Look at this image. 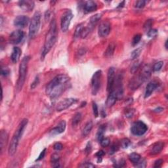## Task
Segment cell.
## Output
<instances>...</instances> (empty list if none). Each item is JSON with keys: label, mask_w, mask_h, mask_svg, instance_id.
Segmentation results:
<instances>
[{"label": "cell", "mask_w": 168, "mask_h": 168, "mask_svg": "<svg viewBox=\"0 0 168 168\" xmlns=\"http://www.w3.org/2000/svg\"><path fill=\"white\" fill-rule=\"evenodd\" d=\"M129 159L133 164H136L141 160V156L140 154H137V153L133 152L129 155Z\"/></svg>", "instance_id": "cell-27"}, {"label": "cell", "mask_w": 168, "mask_h": 168, "mask_svg": "<svg viewBox=\"0 0 168 168\" xmlns=\"http://www.w3.org/2000/svg\"><path fill=\"white\" fill-rule=\"evenodd\" d=\"M164 147V142H162V141L156 142L155 144L153 145L152 148H151V150L150 151V154L156 155V154H159V153L163 150Z\"/></svg>", "instance_id": "cell-22"}, {"label": "cell", "mask_w": 168, "mask_h": 168, "mask_svg": "<svg viewBox=\"0 0 168 168\" xmlns=\"http://www.w3.org/2000/svg\"><path fill=\"white\" fill-rule=\"evenodd\" d=\"M30 60V57L26 56L21 60V63L19 65V77L16 83V89L17 91H21L25 82L26 75H27L28 62Z\"/></svg>", "instance_id": "cell-3"}, {"label": "cell", "mask_w": 168, "mask_h": 168, "mask_svg": "<svg viewBox=\"0 0 168 168\" xmlns=\"http://www.w3.org/2000/svg\"><path fill=\"white\" fill-rule=\"evenodd\" d=\"M101 18H102V14H100V13L96 14H95V15L92 16L91 19H90L89 23L87 26H88L89 27L91 28L92 30H93L95 26L98 23V22L101 20Z\"/></svg>", "instance_id": "cell-24"}, {"label": "cell", "mask_w": 168, "mask_h": 168, "mask_svg": "<svg viewBox=\"0 0 168 168\" xmlns=\"http://www.w3.org/2000/svg\"><path fill=\"white\" fill-rule=\"evenodd\" d=\"M30 19L27 16L20 15L16 16L14 20V25L18 28H24L28 25Z\"/></svg>", "instance_id": "cell-13"}, {"label": "cell", "mask_w": 168, "mask_h": 168, "mask_svg": "<svg viewBox=\"0 0 168 168\" xmlns=\"http://www.w3.org/2000/svg\"><path fill=\"white\" fill-rule=\"evenodd\" d=\"M41 24V13L40 12H36L34 14L32 19L30 21L29 26V37L30 38H35L37 35L40 28Z\"/></svg>", "instance_id": "cell-4"}, {"label": "cell", "mask_w": 168, "mask_h": 168, "mask_svg": "<svg viewBox=\"0 0 168 168\" xmlns=\"http://www.w3.org/2000/svg\"><path fill=\"white\" fill-rule=\"evenodd\" d=\"M82 114L80 112H77L75 114L72 119V125L75 127V126L78 125L82 120Z\"/></svg>", "instance_id": "cell-29"}, {"label": "cell", "mask_w": 168, "mask_h": 168, "mask_svg": "<svg viewBox=\"0 0 168 168\" xmlns=\"http://www.w3.org/2000/svg\"><path fill=\"white\" fill-rule=\"evenodd\" d=\"M118 99V96H117V94L116 93V92L114 91H112L109 95L107 97L106 101V106L107 107H111L113 105L115 104L116 103L117 100Z\"/></svg>", "instance_id": "cell-20"}, {"label": "cell", "mask_w": 168, "mask_h": 168, "mask_svg": "<svg viewBox=\"0 0 168 168\" xmlns=\"http://www.w3.org/2000/svg\"><path fill=\"white\" fill-rule=\"evenodd\" d=\"M93 122H92L91 121H88V122L86 124V125L84 126V129L82 130V135L83 137H86V136L89 135L90 132L91 131L92 129H93Z\"/></svg>", "instance_id": "cell-25"}, {"label": "cell", "mask_w": 168, "mask_h": 168, "mask_svg": "<svg viewBox=\"0 0 168 168\" xmlns=\"http://www.w3.org/2000/svg\"><path fill=\"white\" fill-rule=\"evenodd\" d=\"M158 86V84L156 81H152L148 83V85L146 87V90L145 93V98L147 99L149 97L153 92L155 91V89L157 88Z\"/></svg>", "instance_id": "cell-18"}, {"label": "cell", "mask_w": 168, "mask_h": 168, "mask_svg": "<svg viewBox=\"0 0 168 168\" xmlns=\"http://www.w3.org/2000/svg\"><path fill=\"white\" fill-rule=\"evenodd\" d=\"M143 81L139 76V75H137L134 76L132 79L130 80L129 87L131 90H136L141 86V85L143 84Z\"/></svg>", "instance_id": "cell-15"}, {"label": "cell", "mask_w": 168, "mask_h": 168, "mask_svg": "<svg viewBox=\"0 0 168 168\" xmlns=\"http://www.w3.org/2000/svg\"><path fill=\"white\" fill-rule=\"evenodd\" d=\"M104 155V151H103V150H100V151H99V152H97V154H95V156L97 157V158H98V162H101V160H100V158L102 159V157H103Z\"/></svg>", "instance_id": "cell-47"}, {"label": "cell", "mask_w": 168, "mask_h": 168, "mask_svg": "<svg viewBox=\"0 0 168 168\" xmlns=\"http://www.w3.org/2000/svg\"><path fill=\"white\" fill-rule=\"evenodd\" d=\"M151 73H152V69H151L150 66L148 64H145L142 67L139 72V76L143 80V82H145L147 80L150 78Z\"/></svg>", "instance_id": "cell-14"}, {"label": "cell", "mask_w": 168, "mask_h": 168, "mask_svg": "<svg viewBox=\"0 0 168 168\" xmlns=\"http://www.w3.org/2000/svg\"><path fill=\"white\" fill-rule=\"evenodd\" d=\"M7 141H8V134L6 131L2 130L0 133V148L1 152H3V149L6 147Z\"/></svg>", "instance_id": "cell-21"}, {"label": "cell", "mask_w": 168, "mask_h": 168, "mask_svg": "<svg viewBox=\"0 0 168 168\" xmlns=\"http://www.w3.org/2000/svg\"><path fill=\"white\" fill-rule=\"evenodd\" d=\"M10 73L9 70L7 68H2L1 69V75H4V76H7Z\"/></svg>", "instance_id": "cell-48"}, {"label": "cell", "mask_w": 168, "mask_h": 168, "mask_svg": "<svg viewBox=\"0 0 168 168\" xmlns=\"http://www.w3.org/2000/svg\"><path fill=\"white\" fill-rule=\"evenodd\" d=\"M93 114L95 118H97L99 116V109L97 104L95 103H93Z\"/></svg>", "instance_id": "cell-42"}, {"label": "cell", "mask_w": 168, "mask_h": 168, "mask_svg": "<svg viewBox=\"0 0 168 168\" xmlns=\"http://www.w3.org/2000/svg\"><path fill=\"white\" fill-rule=\"evenodd\" d=\"M21 54H22V51L20 48L18 47H13V51H12L11 55V61L13 63L17 62L19 60V59H20Z\"/></svg>", "instance_id": "cell-23"}, {"label": "cell", "mask_w": 168, "mask_h": 168, "mask_svg": "<svg viewBox=\"0 0 168 168\" xmlns=\"http://www.w3.org/2000/svg\"><path fill=\"white\" fill-rule=\"evenodd\" d=\"M59 160H60L59 155L57 154V153L53 154L51 156V163L52 167H60Z\"/></svg>", "instance_id": "cell-26"}, {"label": "cell", "mask_w": 168, "mask_h": 168, "mask_svg": "<svg viewBox=\"0 0 168 168\" xmlns=\"http://www.w3.org/2000/svg\"><path fill=\"white\" fill-rule=\"evenodd\" d=\"M70 77L66 74H59L55 76L46 87V94L51 99L59 97L69 88Z\"/></svg>", "instance_id": "cell-1"}, {"label": "cell", "mask_w": 168, "mask_h": 168, "mask_svg": "<svg viewBox=\"0 0 168 168\" xmlns=\"http://www.w3.org/2000/svg\"><path fill=\"white\" fill-rule=\"evenodd\" d=\"M114 51H115V45L113 43H110L106 49L104 55H105L106 57H110L113 55Z\"/></svg>", "instance_id": "cell-28"}, {"label": "cell", "mask_w": 168, "mask_h": 168, "mask_svg": "<svg viewBox=\"0 0 168 168\" xmlns=\"http://www.w3.org/2000/svg\"><path fill=\"white\" fill-rule=\"evenodd\" d=\"M163 163H164V161H163L162 160H161V159L158 160H156V161L154 162V167H161Z\"/></svg>", "instance_id": "cell-49"}, {"label": "cell", "mask_w": 168, "mask_h": 168, "mask_svg": "<svg viewBox=\"0 0 168 168\" xmlns=\"http://www.w3.org/2000/svg\"><path fill=\"white\" fill-rule=\"evenodd\" d=\"M141 34H137L134 36L132 40V45L133 46H135L137 44H138L139 42L141 41Z\"/></svg>", "instance_id": "cell-38"}, {"label": "cell", "mask_w": 168, "mask_h": 168, "mask_svg": "<svg viewBox=\"0 0 168 168\" xmlns=\"http://www.w3.org/2000/svg\"><path fill=\"white\" fill-rule=\"evenodd\" d=\"M21 139V138L20 137V136H19L17 133L14 132L8 148V152L9 156H13L16 153V150H17L19 141H20Z\"/></svg>", "instance_id": "cell-11"}, {"label": "cell", "mask_w": 168, "mask_h": 168, "mask_svg": "<svg viewBox=\"0 0 168 168\" xmlns=\"http://www.w3.org/2000/svg\"><path fill=\"white\" fill-rule=\"evenodd\" d=\"M77 100L74 98L64 99L57 104V107H56V110H57V112H61L64 110L66 109L69 108L70 106H71L73 104L77 103Z\"/></svg>", "instance_id": "cell-8"}, {"label": "cell", "mask_w": 168, "mask_h": 168, "mask_svg": "<svg viewBox=\"0 0 168 168\" xmlns=\"http://www.w3.org/2000/svg\"><path fill=\"white\" fill-rule=\"evenodd\" d=\"M131 144V141H130V139H128L127 138H125V139H121V142H120V145H121V147H122L123 148H127L129 147V146Z\"/></svg>", "instance_id": "cell-35"}, {"label": "cell", "mask_w": 168, "mask_h": 168, "mask_svg": "<svg viewBox=\"0 0 168 168\" xmlns=\"http://www.w3.org/2000/svg\"><path fill=\"white\" fill-rule=\"evenodd\" d=\"M57 23H56L55 19H53L52 21H51L49 29V31L45 37L44 45H43L42 53H41V60H43L46 55L48 54V53L54 46L56 41H57Z\"/></svg>", "instance_id": "cell-2"}, {"label": "cell", "mask_w": 168, "mask_h": 168, "mask_svg": "<svg viewBox=\"0 0 168 168\" xmlns=\"http://www.w3.org/2000/svg\"><path fill=\"white\" fill-rule=\"evenodd\" d=\"M146 3H147V1H144V0H139V1H135V7L137 9H142L145 6Z\"/></svg>", "instance_id": "cell-36"}, {"label": "cell", "mask_w": 168, "mask_h": 168, "mask_svg": "<svg viewBox=\"0 0 168 168\" xmlns=\"http://www.w3.org/2000/svg\"><path fill=\"white\" fill-rule=\"evenodd\" d=\"M46 150H47V149H46V148H44V149H43L42 151H41V153H40V154L39 155L38 158L36 160V162H38V161H40V160H41L42 159H43V158H44L45 155Z\"/></svg>", "instance_id": "cell-45"}, {"label": "cell", "mask_w": 168, "mask_h": 168, "mask_svg": "<svg viewBox=\"0 0 168 168\" xmlns=\"http://www.w3.org/2000/svg\"><path fill=\"white\" fill-rule=\"evenodd\" d=\"M102 83V71L97 70L94 73L91 78V93L93 95H96L99 91Z\"/></svg>", "instance_id": "cell-5"}, {"label": "cell", "mask_w": 168, "mask_h": 168, "mask_svg": "<svg viewBox=\"0 0 168 168\" xmlns=\"http://www.w3.org/2000/svg\"><path fill=\"white\" fill-rule=\"evenodd\" d=\"M148 127L146 124L142 121H137L133 123L131 126V131L134 135L142 136L147 132Z\"/></svg>", "instance_id": "cell-6"}, {"label": "cell", "mask_w": 168, "mask_h": 168, "mask_svg": "<svg viewBox=\"0 0 168 168\" xmlns=\"http://www.w3.org/2000/svg\"><path fill=\"white\" fill-rule=\"evenodd\" d=\"M53 148H54V149L56 150L60 151L63 148V145L60 143H55L54 146H53Z\"/></svg>", "instance_id": "cell-46"}, {"label": "cell", "mask_w": 168, "mask_h": 168, "mask_svg": "<svg viewBox=\"0 0 168 168\" xmlns=\"http://www.w3.org/2000/svg\"><path fill=\"white\" fill-rule=\"evenodd\" d=\"M167 41H165V49H167Z\"/></svg>", "instance_id": "cell-54"}, {"label": "cell", "mask_w": 168, "mask_h": 168, "mask_svg": "<svg viewBox=\"0 0 168 168\" xmlns=\"http://www.w3.org/2000/svg\"><path fill=\"white\" fill-rule=\"evenodd\" d=\"M158 34V30L156 29H150L147 32V36L149 38H154L156 37Z\"/></svg>", "instance_id": "cell-37"}, {"label": "cell", "mask_w": 168, "mask_h": 168, "mask_svg": "<svg viewBox=\"0 0 168 168\" xmlns=\"http://www.w3.org/2000/svg\"><path fill=\"white\" fill-rule=\"evenodd\" d=\"M105 129H106L105 125H101V127L99 128V130L97 134V140H98L99 142L104 138V131H105Z\"/></svg>", "instance_id": "cell-31"}, {"label": "cell", "mask_w": 168, "mask_h": 168, "mask_svg": "<svg viewBox=\"0 0 168 168\" xmlns=\"http://www.w3.org/2000/svg\"><path fill=\"white\" fill-rule=\"evenodd\" d=\"M152 23H153V20H152V19H148V20H147L145 22V23L144 24V28L146 29V30H148V29H150L152 25Z\"/></svg>", "instance_id": "cell-40"}, {"label": "cell", "mask_w": 168, "mask_h": 168, "mask_svg": "<svg viewBox=\"0 0 168 168\" xmlns=\"http://www.w3.org/2000/svg\"><path fill=\"white\" fill-rule=\"evenodd\" d=\"M39 83H40V79H39V77L38 76H36V78L34 80V81L31 84V89H35L36 87L38 86V85L39 84Z\"/></svg>", "instance_id": "cell-43"}, {"label": "cell", "mask_w": 168, "mask_h": 168, "mask_svg": "<svg viewBox=\"0 0 168 168\" xmlns=\"http://www.w3.org/2000/svg\"><path fill=\"white\" fill-rule=\"evenodd\" d=\"M73 16L74 15H73L71 10H67L62 14L61 22H60V28H61V30L63 32H66L69 30L70 22H71Z\"/></svg>", "instance_id": "cell-7"}, {"label": "cell", "mask_w": 168, "mask_h": 168, "mask_svg": "<svg viewBox=\"0 0 168 168\" xmlns=\"http://www.w3.org/2000/svg\"><path fill=\"white\" fill-rule=\"evenodd\" d=\"M66 126H67V123L64 120H62L60 121L59 123L54 128L53 130L50 131V134L51 135H59V134L64 132L66 129Z\"/></svg>", "instance_id": "cell-16"}, {"label": "cell", "mask_w": 168, "mask_h": 168, "mask_svg": "<svg viewBox=\"0 0 168 168\" xmlns=\"http://www.w3.org/2000/svg\"><path fill=\"white\" fill-rule=\"evenodd\" d=\"M111 30V24L108 21H103L99 26L98 34L101 38H105L109 35Z\"/></svg>", "instance_id": "cell-10"}, {"label": "cell", "mask_w": 168, "mask_h": 168, "mask_svg": "<svg viewBox=\"0 0 168 168\" xmlns=\"http://www.w3.org/2000/svg\"><path fill=\"white\" fill-rule=\"evenodd\" d=\"M24 36V33L23 31L21 30H17L13 32L11 34V35L9 36V42L11 44L16 45L19 44L21 42V41L23 40Z\"/></svg>", "instance_id": "cell-12"}, {"label": "cell", "mask_w": 168, "mask_h": 168, "mask_svg": "<svg viewBox=\"0 0 168 168\" xmlns=\"http://www.w3.org/2000/svg\"><path fill=\"white\" fill-rule=\"evenodd\" d=\"M84 28V26L83 24H80L77 26L76 28H75V32H74V38H78L79 37H81L82 33L83 32V30Z\"/></svg>", "instance_id": "cell-30"}, {"label": "cell", "mask_w": 168, "mask_h": 168, "mask_svg": "<svg viewBox=\"0 0 168 168\" xmlns=\"http://www.w3.org/2000/svg\"><path fill=\"white\" fill-rule=\"evenodd\" d=\"M116 80L115 69L113 67H110L108 69V74H107V91L109 93L114 89V84Z\"/></svg>", "instance_id": "cell-9"}, {"label": "cell", "mask_w": 168, "mask_h": 168, "mask_svg": "<svg viewBox=\"0 0 168 168\" xmlns=\"http://www.w3.org/2000/svg\"><path fill=\"white\" fill-rule=\"evenodd\" d=\"M83 7H84V11L85 13H91V12H93L97 10V4L96 2L93 1H87L84 2Z\"/></svg>", "instance_id": "cell-19"}, {"label": "cell", "mask_w": 168, "mask_h": 168, "mask_svg": "<svg viewBox=\"0 0 168 168\" xmlns=\"http://www.w3.org/2000/svg\"><path fill=\"white\" fill-rule=\"evenodd\" d=\"M133 114H134V110H128L127 112V113H126V114H125V116L127 117V118H131V117L133 116Z\"/></svg>", "instance_id": "cell-51"}, {"label": "cell", "mask_w": 168, "mask_h": 168, "mask_svg": "<svg viewBox=\"0 0 168 168\" xmlns=\"http://www.w3.org/2000/svg\"><path fill=\"white\" fill-rule=\"evenodd\" d=\"M34 2L33 1H29V0H25V1H20L19 2V6L25 11H31L34 8Z\"/></svg>", "instance_id": "cell-17"}, {"label": "cell", "mask_w": 168, "mask_h": 168, "mask_svg": "<svg viewBox=\"0 0 168 168\" xmlns=\"http://www.w3.org/2000/svg\"><path fill=\"white\" fill-rule=\"evenodd\" d=\"M135 166L137 167H141V168L145 167L146 166H147V163H146V161L144 160H142V161L140 160L139 162L135 164Z\"/></svg>", "instance_id": "cell-44"}, {"label": "cell", "mask_w": 168, "mask_h": 168, "mask_svg": "<svg viewBox=\"0 0 168 168\" xmlns=\"http://www.w3.org/2000/svg\"><path fill=\"white\" fill-rule=\"evenodd\" d=\"M140 66H141V63L139 61H137V62H134L131 67V72L132 73V74H135V73L137 72L139 69L140 68Z\"/></svg>", "instance_id": "cell-32"}, {"label": "cell", "mask_w": 168, "mask_h": 168, "mask_svg": "<svg viewBox=\"0 0 168 168\" xmlns=\"http://www.w3.org/2000/svg\"><path fill=\"white\" fill-rule=\"evenodd\" d=\"M91 143H88L86 146V152H87V154H89L90 152H91Z\"/></svg>", "instance_id": "cell-52"}, {"label": "cell", "mask_w": 168, "mask_h": 168, "mask_svg": "<svg viewBox=\"0 0 168 168\" xmlns=\"http://www.w3.org/2000/svg\"><path fill=\"white\" fill-rule=\"evenodd\" d=\"M142 51V49L141 48H137L133 51L131 53V57L132 59H136V58L139 57V55H141V53Z\"/></svg>", "instance_id": "cell-33"}, {"label": "cell", "mask_w": 168, "mask_h": 168, "mask_svg": "<svg viewBox=\"0 0 168 168\" xmlns=\"http://www.w3.org/2000/svg\"><path fill=\"white\" fill-rule=\"evenodd\" d=\"M125 165V162L123 160H121V161L119 162V163H115V165H114V167H123L124 165Z\"/></svg>", "instance_id": "cell-50"}, {"label": "cell", "mask_w": 168, "mask_h": 168, "mask_svg": "<svg viewBox=\"0 0 168 168\" xmlns=\"http://www.w3.org/2000/svg\"><path fill=\"white\" fill-rule=\"evenodd\" d=\"M164 111V108H162V107H158V108H155L153 112H156V113H159V112H162Z\"/></svg>", "instance_id": "cell-53"}, {"label": "cell", "mask_w": 168, "mask_h": 168, "mask_svg": "<svg viewBox=\"0 0 168 168\" xmlns=\"http://www.w3.org/2000/svg\"><path fill=\"white\" fill-rule=\"evenodd\" d=\"M80 167H87V168H93L95 166V165H93L92 163H90V162H84V163H82L81 165H80Z\"/></svg>", "instance_id": "cell-41"}, {"label": "cell", "mask_w": 168, "mask_h": 168, "mask_svg": "<svg viewBox=\"0 0 168 168\" xmlns=\"http://www.w3.org/2000/svg\"><path fill=\"white\" fill-rule=\"evenodd\" d=\"M100 143H101V145L102 147H107L108 146H109L110 143V140L108 138H103V139H102L101 141H100Z\"/></svg>", "instance_id": "cell-39"}, {"label": "cell", "mask_w": 168, "mask_h": 168, "mask_svg": "<svg viewBox=\"0 0 168 168\" xmlns=\"http://www.w3.org/2000/svg\"><path fill=\"white\" fill-rule=\"evenodd\" d=\"M163 65H164V62L163 61H159V62H156L154 65L153 66V68H152L153 71H154V72L160 71V70L162 69Z\"/></svg>", "instance_id": "cell-34"}]
</instances>
